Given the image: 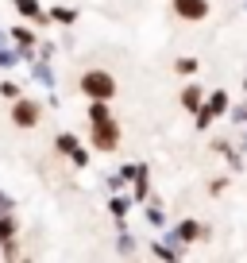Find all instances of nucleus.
<instances>
[{
    "mask_svg": "<svg viewBox=\"0 0 247 263\" xmlns=\"http://www.w3.org/2000/svg\"><path fill=\"white\" fill-rule=\"evenodd\" d=\"M39 116H43V108L35 105V101H19V97H16V108H12V120H16L19 128H35V124H39Z\"/></svg>",
    "mask_w": 247,
    "mask_h": 263,
    "instance_id": "obj_3",
    "label": "nucleus"
},
{
    "mask_svg": "<svg viewBox=\"0 0 247 263\" xmlns=\"http://www.w3.org/2000/svg\"><path fill=\"white\" fill-rule=\"evenodd\" d=\"M178 70H181V74H193V70H197V62H193V58H181Z\"/></svg>",
    "mask_w": 247,
    "mask_h": 263,
    "instance_id": "obj_16",
    "label": "nucleus"
},
{
    "mask_svg": "<svg viewBox=\"0 0 247 263\" xmlns=\"http://www.w3.org/2000/svg\"><path fill=\"white\" fill-rule=\"evenodd\" d=\"M54 143H58V151H62V155H74V151L81 147V143H77V136H70V132H62Z\"/></svg>",
    "mask_w": 247,
    "mask_h": 263,
    "instance_id": "obj_6",
    "label": "nucleus"
},
{
    "mask_svg": "<svg viewBox=\"0 0 247 263\" xmlns=\"http://www.w3.org/2000/svg\"><path fill=\"white\" fill-rule=\"evenodd\" d=\"M116 143H120V124H116L112 116L93 124V147L97 151H116Z\"/></svg>",
    "mask_w": 247,
    "mask_h": 263,
    "instance_id": "obj_2",
    "label": "nucleus"
},
{
    "mask_svg": "<svg viewBox=\"0 0 247 263\" xmlns=\"http://www.w3.org/2000/svg\"><path fill=\"white\" fill-rule=\"evenodd\" d=\"M108 209H112L116 217H123V213H128V197H112V205H108Z\"/></svg>",
    "mask_w": 247,
    "mask_h": 263,
    "instance_id": "obj_13",
    "label": "nucleus"
},
{
    "mask_svg": "<svg viewBox=\"0 0 247 263\" xmlns=\"http://www.w3.org/2000/svg\"><path fill=\"white\" fill-rule=\"evenodd\" d=\"M77 89H81L85 97H93V101H108L116 93V78L108 74V70H85Z\"/></svg>",
    "mask_w": 247,
    "mask_h": 263,
    "instance_id": "obj_1",
    "label": "nucleus"
},
{
    "mask_svg": "<svg viewBox=\"0 0 247 263\" xmlns=\"http://www.w3.org/2000/svg\"><path fill=\"white\" fill-rule=\"evenodd\" d=\"M12 4H16V12H24V16H35V20H39V4H35V0H12Z\"/></svg>",
    "mask_w": 247,
    "mask_h": 263,
    "instance_id": "obj_9",
    "label": "nucleus"
},
{
    "mask_svg": "<svg viewBox=\"0 0 247 263\" xmlns=\"http://www.w3.org/2000/svg\"><path fill=\"white\" fill-rule=\"evenodd\" d=\"M147 217H151V224H162V209H158V205H151Z\"/></svg>",
    "mask_w": 247,
    "mask_h": 263,
    "instance_id": "obj_18",
    "label": "nucleus"
},
{
    "mask_svg": "<svg viewBox=\"0 0 247 263\" xmlns=\"http://www.w3.org/2000/svg\"><path fill=\"white\" fill-rule=\"evenodd\" d=\"M0 93H4V97H19V85L16 82H0Z\"/></svg>",
    "mask_w": 247,
    "mask_h": 263,
    "instance_id": "obj_15",
    "label": "nucleus"
},
{
    "mask_svg": "<svg viewBox=\"0 0 247 263\" xmlns=\"http://www.w3.org/2000/svg\"><path fill=\"white\" fill-rule=\"evenodd\" d=\"M236 120H239V124H243V120H247V101H243V105H239V108H236Z\"/></svg>",
    "mask_w": 247,
    "mask_h": 263,
    "instance_id": "obj_19",
    "label": "nucleus"
},
{
    "mask_svg": "<svg viewBox=\"0 0 247 263\" xmlns=\"http://www.w3.org/2000/svg\"><path fill=\"white\" fill-rule=\"evenodd\" d=\"M209 108H213V112L220 116L224 108H228V97H224V93H213V97H209Z\"/></svg>",
    "mask_w": 247,
    "mask_h": 263,
    "instance_id": "obj_10",
    "label": "nucleus"
},
{
    "mask_svg": "<svg viewBox=\"0 0 247 263\" xmlns=\"http://www.w3.org/2000/svg\"><path fill=\"white\" fill-rule=\"evenodd\" d=\"M50 16H54V20H62V24H74V20H77V12H70V8H54Z\"/></svg>",
    "mask_w": 247,
    "mask_h": 263,
    "instance_id": "obj_12",
    "label": "nucleus"
},
{
    "mask_svg": "<svg viewBox=\"0 0 247 263\" xmlns=\"http://www.w3.org/2000/svg\"><path fill=\"white\" fill-rule=\"evenodd\" d=\"M8 209H12V201H8L4 194H0V213H8Z\"/></svg>",
    "mask_w": 247,
    "mask_h": 263,
    "instance_id": "obj_20",
    "label": "nucleus"
},
{
    "mask_svg": "<svg viewBox=\"0 0 247 263\" xmlns=\"http://www.w3.org/2000/svg\"><path fill=\"white\" fill-rule=\"evenodd\" d=\"M12 236H16V221L8 213H0V240H12Z\"/></svg>",
    "mask_w": 247,
    "mask_h": 263,
    "instance_id": "obj_8",
    "label": "nucleus"
},
{
    "mask_svg": "<svg viewBox=\"0 0 247 263\" xmlns=\"http://www.w3.org/2000/svg\"><path fill=\"white\" fill-rule=\"evenodd\" d=\"M243 147H247V143H243Z\"/></svg>",
    "mask_w": 247,
    "mask_h": 263,
    "instance_id": "obj_21",
    "label": "nucleus"
},
{
    "mask_svg": "<svg viewBox=\"0 0 247 263\" xmlns=\"http://www.w3.org/2000/svg\"><path fill=\"white\" fill-rule=\"evenodd\" d=\"M181 105L186 108H201V89L197 85H186V89H181Z\"/></svg>",
    "mask_w": 247,
    "mask_h": 263,
    "instance_id": "obj_7",
    "label": "nucleus"
},
{
    "mask_svg": "<svg viewBox=\"0 0 247 263\" xmlns=\"http://www.w3.org/2000/svg\"><path fill=\"white\" fill-rule=\"evenodd\" d=\"M12 35H16V43H24V47H27V43H35V35L27 31V27H16V31H12Z\"/></svg>",
    "mask_w": 247,
    "mask_h": 263,
    "instance_id": "obj_14",
    "label": "nucleus"
},
{
    "mask_svg": "<svg viewBox=\"0 0 247 263\" xmlns=\"http://www.w3.org/2000/svg\"><path fill=\"white\" fill-rule=\"evenodd\" d=\"M174 12H178L181 20H205L209 16V0H174Z\"/></svg>",
    "mask_w": 247,
    "mask_h": 263,
    "instance_id": "obj_4",
    "label": "nucleus"
},
{
    "mask_svg": "<svg viewBox=\"0 0 247 263\" xmlns=\"http://www.w3.org/2000/svg\"><path fill=\"white\" fill-rule=\"evenodd\" d=\"M193 236H201V224H193V221L178 224V232H170V240H174V244H190Z\"/></svg>",
    "mask_w": 247,
    "mask_h": 263,
    "instance_id": "obj_5",
    "label": "nucleus"
},
{
    "mask_svg": "<svg viewBox=\"0 0 247 263\" xmlns=\"http://www.w3.org/2000/svg\"><path fill=\"white\" fill-rule=\"evenodd\" d=\"M35 78H39V82L47 85V89H50V85H54V74H50L47 66H35Z\"/></svg>",
    "mask_w": 247,
    "mask_h": 263,
    "instance_id": "obj_11",
    "label": "nucleus"
},
{
    "mask_svg": "<svg viewBox=\"0 0 247 263\" xmlns=\"http://www.w3.org/2000/svg\"><path fill=\"white\" fill-rule=\"evenodd\" d=\"M19 54H12V50H0V66H16Z\"/></svg>",
    "mask_w": 247,
    "mask_h": 263,
    "instance_id": "obj_17",
    "label": "nucleus"
}]
</instances>
